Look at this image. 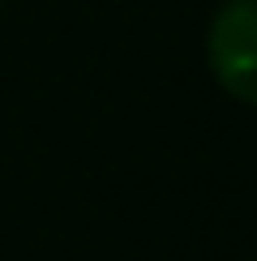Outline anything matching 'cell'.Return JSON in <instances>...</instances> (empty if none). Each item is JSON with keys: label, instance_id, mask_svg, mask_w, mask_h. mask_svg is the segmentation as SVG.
Listing matches in <instances>:
<instances>
[{"label": "cell", "instance_id": "1", "mask_svg": "<svg viewBox=\"0 0 257 261\" xmlns=\"http://www.w3.org/2000/svg\"><path fill=\"white\" fill-rule=\"evenodd\" d=\"M206 56L227 94H236L240 103L257 99V5L253 0H232L214 13Z\"/></svg>", "mask_w": 257, "mask_h": 261}]
</instances>
